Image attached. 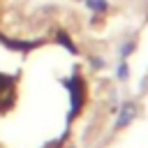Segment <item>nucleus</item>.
Instances as JSON below:
<instances>
[{"label": "nucleus", "mask_w": 148, "mask_h": 148, "mask_svg": "<svg viewBox=\"0 0 148 148\" xmlns=\"http://www.w3.org/2000/svg\"><path fill=\"white\" fill-rule=\"evenodd\" d=\"M62 86L69 90V99H72V111H69V120H74L79 116V111L83 109L86 104V86H83V79L81 76H72L67 81H62Z\"/></svg>", "instance_id": "obj_1"}, {"label": "nucleus", "mask_w": 148, "mask_h": 148, "mask_svg": "<svg viewBox=\"0 0 148 148\" xmlns=\"http://www.w3.org/2000/svg\"><path fill=\"white\" fill-rule=\"evenodd\" d=\"M136 116H139V102H136V99H123L120 106H118V113H116V125H113V130L120 132V130L130 127V125L136 120Z\"/></svg>", "instance_id": "obj_2"}, {"label": "nucleus", "mask_w": 148, "mask_h": 148, "mask_svg": "<svg viewBox=\"0 0 148 148\" xmlns=\"http://www.w3.org/2000/svg\"><path fill=\"white\" fill-rule=\"evenodd\" d=\"M83 2V7L88 9V12H92V14H106L109 12V0H81Z\"/></svg>", "instance_id": "obj_3"}, {"label": "nucleus", "mask_w": 148, "mask_h": 148, "mask_svg": "<svg viewBox=\"0 0 148 148\" xmlns=\"http://www.w3.org/2000/svg\"><path fill=\"white\" fill-rule=\"evenodd\" d=\"M130 62L127 60H118V65H116V79L120 81V83H127L130 81Z\"/></svg>", "instance_id": "obj_4"}, {"label": "nucleus", "mask_w": 148, "mask_h": 148, "mask_svg": "<svg viewBox=\"0 0 148 148\" xmlns=\"http://www.w3.org/2000/svg\"><path fill=\"white\" fill-rule=\"evenodd\" d=\"M136 51V39H127V42H123V46H120V60H127L132 53Z\"/></svg>", "instance_id": "obj_5"}, {"label": "nucleus", "mask_w": 148, "mask_h": 148, "mask_svg": "<svg viewBox=\"0 0 148 148\" xmlns=\"http://www.w3.org/2000/svg\"><path fill=\"white\" fill-rule=\"evenodd\" d=\"M86 60H88V65H90L92 69H97V72H99V69H106V60H104L102 56H88Z\"/></svg>", "instance_id": "obj_6"}]
</instances>
